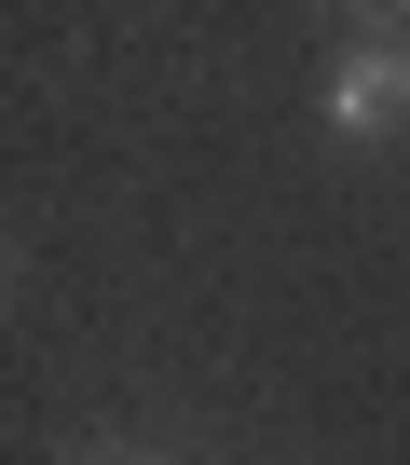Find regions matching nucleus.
I'll return each mask as SVG.
<instances>
[{
    "label": "nucleus",
    "instance_id": "nucleus-1",
    "mask_svg": "<svg viewBox=\"0 0 410 465\" xmlns=\"http://www.w3.org/2000/svg\"><path fill=\"white\" fill-rule=\"evenodd\" d=\"M315 110H328V137H396L410 124V42H342Z\"/></svg>",
    "mask_w": 410,
    "mask_h": 465
}]
</instances>
